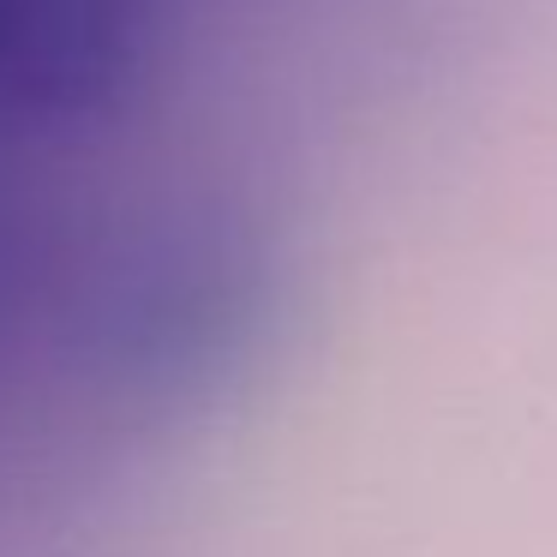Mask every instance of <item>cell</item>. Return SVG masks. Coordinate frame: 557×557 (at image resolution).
Wrapping results in <instances>:
<instances>
[{
    "label": "cell",
    "mask_w": 557,
    "mask_h": 557,
    "mask_svg": "<svg viewBox=\"0 0 557 557\" xmlns=\"http://www.w3.org/2000/svg\"><path fill=\"white\" fill-rule=\"evenodd\" d=\"M162 0H0V126H73L133 97Z\"/></svg>",
    "instance_id": "cell-1"
}]
</instances>
